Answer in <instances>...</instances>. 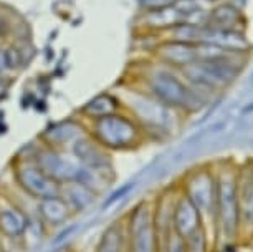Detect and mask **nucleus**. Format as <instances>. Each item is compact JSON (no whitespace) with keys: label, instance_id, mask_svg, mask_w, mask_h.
I'll use <instances>...</instances> for the list:
<instances>
[{"label":"nucleus","instance_id":"9d476101","mask_svg":"<svg viewBox=\"0 0 253 252\" xmlns=\"http://www.w3.org/2000/svg\"><path fill=\"white\" fill-rule=\"evenodd\" d=\"M70 153L78 163L93 173L99 174L106 181H114V169H113V159L108 150H104L101 145L93 140L91 136L86 135L81 140H78L70 148Z\"/></svg>","mask_w":253,"mask_h":252},{"label":"nucleus","instance_id":"4be33fe9","mask_svg":"<svg viewBox=\"0 0 253 252\" xmlns=\"http://www.w3.org/2000/svg\"><path fill=\"white\" fill-rule=\"evenodd\" d=\"M159 252H185L184 237L179 236L175 231H172L169 237L164 241V244L159 247Z\"/></svg>","mask_w":253,"mask_h":252},{"label":"nucleus","instance_id":"6ab92c4d","mask_svg":"<svg viewBox=\"0 0 253 252\" xmlns=\"http://www.w3.org/2000/svg\"><path fill=\"white\" fill-rule=\"evenodd\" d=\"M94 252H127L126 247V229H124V217L111 222L94 247Z\"/></svg>","mask_w":253,"mask_h":252},{"label":"nucleus","instance_id":"20e7f679","mask_svg":"<svg viewBox=\"0 0 253 252\" xmlns=\"http://www.w3.org/2000/svg\"><path fill=\"white\" fill-rule=\"evenodd\" d=\"M180 191L187 196L200 212L205 229L217 246L215 206H217V173L212 166H199L190 169L179 184Z\"/></svg>","mask_w":253,"mask_h":252},{"label":"nucleus","instance_id":"6e6552de","mask_svg":"<svg viewBox=\"0 0 253 252\" xmlns=\"http://www.w3.org/2000/svg\"><path fill=\"white\" fill-rule=\"evenodd\" d=\"M32 161H35L50 178H53L60 184L68 181H80L84 174V168L73 158L70 151L48 148L45 145L38 148Z\"/></svg>","mask_w":253,"mask_h":252},{"label":"nucleus","instance_id":"2eb2a0df","mask_svg":"<svg viewBox=\"0 0 253 252\" xmlns=\"http://www.w3.org/2000/svg\"><path fill=\"white\" fill-rule=\"evenodd\" d=\"M35 214L37 217L45 224L46 229H55V227H65L73 219L75 214L68 207V204L60 196H51L42 201L35 202Z\"/></svg>","mask_w":253,"mask_h":252},{"label":"nucleus","instance_id":"a211bd4d","mask_svg":"<svg viewBox=\"0 0 253 252\" xmlns=\"http://www.w3.org/2000/svg\"><path fill=\"white\" fill-rule=\"evenodd\" d=\"M207 25L223 32H243L245 17L242 8L228 2H220L207 13Z\"/></svg>","mask_w":253,"mask_h":252},{"label":"nucleus","instance_id":"a878e982","mask_svg":"<svg viewBox=\"0 0 253 252\" xmlns=\"http://www.w3.org/2000/svg\"><path fill=\"white\" fill-rule=\"evenodd\" d=\"M76 227H78L76 224H70L68 227H65V229L61 231V234H58V236L55 237V241H53V242H55V244H58V242L63 241L65 237H68V236L71 234V232H75V231H76Z\"/></svg>","mask_w":253,"mask_h":252},{"label":"nucleus","instance_id":"f03ea898","mask_svg":"<svg viewBox=\"0 0 253 252\" xmlns=\"http://www.w3.org/2000/svg\"><path fill=\"white\" fill-rule=\"evenodd\" d=\"M146 85L151 97L177 113H195L207 103V97L194 90L182 75L172 68L151 71Z\"/></svg>","mask_w":253,"mask_h":252},{"label":"nucleus","instance_id":"f3484780","mask_svg":"<svg viewBox=\"0 0 253 252\" xmlns=\"http://www.w3.org/2000/svg\"><path fill=\"white\" fill-rule=\"evenodd\" d=\"M157 53H159L162 63L167 65L169 68L179 71L199 60L197 45L180 44V42H174V40H169L166 44L159 45Z\"/></svg>","mask_w":253,"mask_h":252},{"label":"nucleus","instance_id":"f8f14e48","mask_svg":"<svg viewBox=\"0 0 253 252\" xmlns=\"http://www.w3.org/2000/svg\"><path fill=\"white\" fill-rule=\"evenodd\" d=\"M30 214L8 194H0V234L7 239H23Z\"/></svg>","mask_w":253,"mask_h":252},{"label":"nucleus","instance_id":"393cba45","mask_svg":"<svg viewBox=\"0 0 253 252\" xmlns=\"http://www.w3.org/2000/svg\"><path fill=\"white\" fill-rule=\"evenodd\" d=\"M7 71H12L10 65H8L7 51H5V49H0V75H2V77H5Z\"/></svg>","mask_w":253,"mask_h":252},{"label":"nucleus","instance_id":"7ed1b4c3","mask_svg":"<svg viewBox=\"0 0 253 252\" xmlns=\"http://www.w3.org/2000/svg\"><path fill=\"white\" fill-rule=\"evenodd\" d=\"M217 173V206H215V229L217 246H230L240 242L238 229V201H237V178L238 168L235 164H220Z\"/></svg>","mask_w":253,"mask_h":252},{"label":"nucleus","instance_id":"423d86ee","mask_svg":"<svg viewBox=\"0 0 253 252\" xmlns=\"http://www.w3.org/2000/svg\"><path fill=\"white\" fill-rule=\"evenodd\" d=\"M127 252H159L152 217V201L142 199L124 216Z\"/></svg>","mask_w":253,"mask_h":252},{"label":"nucleus","instance_id":"ddd939ff","mask_svg":"<svg viewBox=\"0 0 253 252\" xmlns=\"http://www.w3.org/2000/svg\"><path fill=\"white\" fill-rule=\"evenodd\" d=\"M86 135H89L88 130L76 120H61L46 126L40 135V140L42 145L48 148L70 151L76 141Z\"/></svg>","mask_w":253,"mask_h":252},{"label":"nucleus","instance_id":"5701e85b","mask_svg":"<svg viewBox=\"0 0 253 252\" xmlns=\"http://www.w3.org/2000/svg\"><path fill=\"white\" fill-rule=\"evenodd\" d=\"M132 188H134V183H127V184H123L121 188H118L116 191L109 194V196L106 198V201L103 202V209H109L116 202L121 201L123 198H126L127 194H129V191H132Z\"/></svg>","mask_w":253,"mask_h":252},{"label":"nucleus","instance_id":"1a4fd4ad","mask_svg":"<svg viewBox=\"0 0 253 252\" xmlns=\"http://www.w3.org/2000/svg\"><path fill=\"white\" fill-rule=\"evenodd\" d=\"M129 110L131 116L139 123V126L144 133L152 128L154 131H167L170 128V120H172L174 110L161 103L159 100L147 95H139V97L129 98Z\"/></svg>","mask_w":253,"mask_h":252},{"label":"nucleus","instance_id":"b1692460","mask_svg":"<svg viewBox=\"0 0 253 252\" xmlns=\"http://www.w3.org/2000/svg\"><path fill=\"white\" fill-rule=\"evenodd\" d=\"M141 3V7L144 8L146 12H152V10H159V8H166L174 5L177 0H137Z\"/></svg>","mask_w":253,"mask_h":252},{"label":"nucleus","instance_id":"4468645a","mask_svg":"<svg viewBox=\"0 0 253 252\" xmlns=\"http://www.w3.org/2000/svg\"><path fill=\"white\" fill-rule=\"evenodd\" d=\"M202 217L197 207L194 206L192 201L177 188L174 198V211H172V227L179 236H189L190 232L202 227ZM205 227V226H204Z\"/></svg>","mask_w":253,"mask_h":252},{"label":"nucleus","instance_id":"f257e3e1","mask_svg":"<svg viewBox=\"0 0 253 252\" xmlns=\"http://www.w3.org/2000/svg\"><path fill=\"white\" fill-rule=\"evenodd\" d=\"M245 65L247 53L228 51L215 58L194 61L192 65L180 70V73L190 87L209 98L210 95H215L230 87Z\"/></svg>","mask_w":253,"mask_h":252},{"label":"nucleus","instance_id":"bb28decb","mask_svg":"<svg viewBox=\"0 0 253 252\" xmlns=\"http://www.w3.org/2000/svg\"><path fill=\"white\" fill-rule=\"evenodd\" d=\"M5 93H7V80H5V77L0 75V98H2Z\"/></svg>","mask_w":253,"mask_h":252},{"label":"nucleus","instance_id":"0eeeda50","mask_svg":"<svg viewBox=\"0 0 253 252\" xmlns=\"http://www.w3.org/2000/svg\"><path fill=\"white\" fill-rule=\"evenodd\" d=\"M13 179H15L18 189L35 202L60 194V183L50 178L32 159L20 158V161L13 166Z\"/></svg>","mask_w":253,"mask_h":252},{"label":"nucleus","instance_id":"dca6fc26","mask_svg":"<svg viewBox=\"0 0 253 252\" xmlns=\"http://www.w3.org/2000/svg\"><path fill=\"white\" fill-rule=\"evenodd\" d=\"M60 196L76 216L91 209L98 202L99 193L81 181H68L60 184Z\"/></svg>","mask_w":253,"mask_h":252},{"label":"nucleus","instance_id":"aec40b11","mask_svg":"<svg viewBox=\"0 0 253 252\" xmlns=\"http://www.w3.org/2000/svg\"><path fill=\"white\" fill-rule=\"evenodd\" d=\"M119 110H121V101H119V98L109 93H101V95H98V97H94L93 100H89V101L81 108V113H83L88 120L98 121V120H101V118L114 115V113H118Z\"/></svg>","mask_w":253,"mask_h":252},{"label":"nucleus","instance_id":"412c9836","mask_svg":"<svg viewBox=\"0 0 253 252\" xmlns=\"http://www.w3.org/2000/svg\"><path fill=\"white\" fill-rule=\"evenodd\" d=\"M184 246L185 252H213L215 241L212 239V236L202 226L184 237Z\"/></svg>","mask_w":253,"mask_h":252},{"label":"nucleus","instance_id":"39448f33","mask_svg":"<svg viewBox=\"0 0 253 252\" xmlns=\"http://www.w3.org/2000/svg\"><path fill=\"white\" fill-rule=\"evenodd\" d=\"M89 136L108 151H131L139 148L146 133L131 115L118 111L93 121Z\"/></svg>","mask_w":253,"mask_h":252},{"label":"nucleus","instance_id":"9b49d317","mask_svg":"<svg viewBox=\"0 0 253 252\" xmlns=\"http://www.w3.org/2000/svg\"><path fill=\"white\" fill-rule=\"evenodd\" d=\"M238 229L242 241H253V166L238 168L237 178Z\"/></svg>","mask_w":253,"mask_h":252}]
</instances>
